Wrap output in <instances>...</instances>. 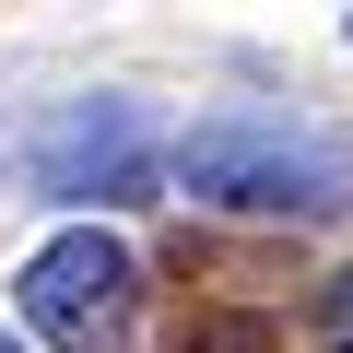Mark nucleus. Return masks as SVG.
Here are the masks:
<instances>
[{
  "label": "nucleus",
  "instance_id": "obj_1",
  "mask_svg": "<svg viewBox=\"0 0 353 353\" xmlns=\"http://www.w3.org/2000/svg\"><path fill=\"white\" fill-rule=\"evenodd\" d=\"M176 189L201 212H248V224H330V212H353V141L294 106H212L176 141Z\"/></svg>",
  "mask_w": 353,
  "mask_h": 353
},
{
  "label": "nucleus",
  "instance_id": "obj_2",
  "mask_svg": "<svg viewBox=\"0 0 353 353\" xmlns=\"http://www.w3.org/2000/svg\"><path fill=\"white\" fill-rule=\"evenodd\" d=\"M12 306H24V330L48 353H130V330H141V259L106 224H71V236H48L24 259Z\"/></svg>",
  "mask_w": 353,
  "mask_h": 353
},
{
  "label": "nucleus",
  "instance_id": "obj_3",
  "mask_svg": "<svg viewBox=\"0 0 353 353\" xmlns=\"http://www.w3.org/2000/svg\"><path fill=\"white\" fill-rule=\"evenodd\" d=\"M176 165H153V118L130 106V94H83V106H59L48 130H36V189L48 201H71V212H94V201H153Z\"/></svg>",
  "mask_w": 353,
  "mask_h": 353
},
{
  "label": "nucleus",
  "instance_id": "obj_4",
  "mask_svg": "<svg viewBox=\"0 0 353 353\" xmlns=\"http://www.w3.org/2000/svg\"><path fill=\"white\" fill-rule=\"evenodd\" d=\"M318 353H353V271L318 283Z\"/></svg>",
  "mask_w": 353,
  "mask_h": 353
},
{
  "label": "nucleus",
  "instance_id": "obj_5",
  "mask_svg": "<svg viewBox=\"0 0 353 353\" xmlns=\"http://www.w3.org/2000/svg\"><path fill=\"white\" fill-rule=\"evenodd\" d=\"M0 353H36V341H12V330H0Z\"/></svg>",
  "mask_w": 353,
  "mask_h": 353
},
{
  "label": "nucleus",
  "instance_id": "obj_6",
  "mask_svg": "<svg viewBox=\"0 0 353 353\" xmlns=\"http://www.w3.org/2000/svg\"><path fill=\"white\" fill-rule=\"evenodd\" d=\"M341 36H353V12H341Z\"/></svg>",
  "mask_w": 353,
  "mask_h": 353
}]
</instances>
